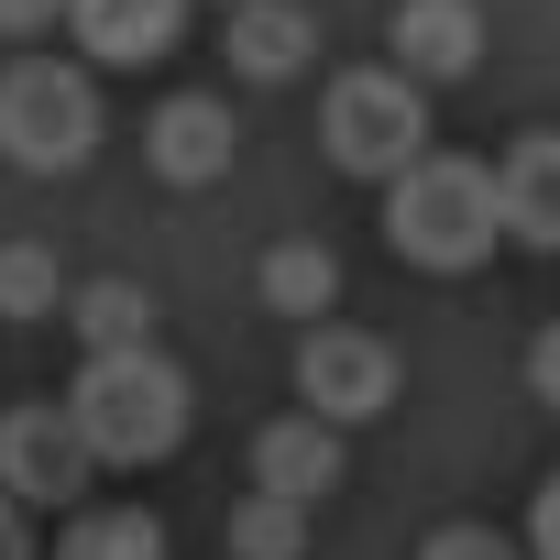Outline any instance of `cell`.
<instances>
[{
    "mask_svg": "<svg viewBox=\"0 0 560 560\" xmlns=\"http://www.w3.org/2000/svg\"><path fill=\"white\" fill-rule=\"evenodd\" d=\"M527 396H538V407H560V319L527 341Z\"/></svg>",
    "mask_w": 560,
    "mask_h": 560,
    "instance_id": "19",
    "label": "cell"
},
{
    "mask_svg": "<svg viewBox=\"0 0 560 560\" xmlns=\"http://www.w3.org/2000/svg\"><path fill=\"white\" fill-rule=\"evenodd\" d=\"M385 45H396V78L440 89V78H472V56H483V12H472V0H396Z\"/></svg>",
    "mask_w": 560,
    "mask_h": 560,
    "instance_id": "8",
    "label": "cell"
},
{
    "mask_svg": "<svg viewBox=\"0 0 560 560\" xmlns=\"http://www.w3.org/2000/svg\"><path fill=\"white\" fill-rule=\"evenodd\" d=\"M308 56H319V23L298 12V0H242V12H231V67L253 89H287Z\"/></svg>",
    "mask_w": 560,
    "mask_h": 560,
    "instance_id": "12",
    "label": "cell"
},
{
    "mask_svg": "<svg viewBox=\"0 0 560 560\" xmlns=\"http://www.w3.org/2000/svg\"><path fill=\"white\" fill-rule=\"evenodd\" d=\"M89 483H100V462H89V440H78V418L56 407V396H34V407H12L0 418V494H12L23 516L34 505H89Z\"/></svg>",
    "mask_w": 560,
    "mask_h": 560,
    "instance_id": "5",
    "label": "cell"
},
{
    "mask_svg": "<svg viewBox=\"0 0 560 560\" xmlns=\"http://www.w3.org/2000/svg\"><path fill=\"white\" fill-rule=\"evenodd\" d=\"M319 143H330L341 176L396 187V176L429 154V89L396 78V67H352V78H330V100H319Z\"/></svg>",
    "mask_w": 560,
    "mask_h": 560,
    "instance_id": "4",
    "label": "cell"
},
{
    "mask_svg": "<svg viewBox=\"0 0 560 560\" xmlns=\"http://www.w3.org/2000/svg\"><path fill=\"white\" fill-rule=\"evenodd\" d=\"M56 12H67V0H0V34H12V45H23V34H45Z\"/></svg>",
    "mask_w": 560,
    "mask_h": 560,
    "instance_id": "21",
    "label": "cell"
},
{
    "mask_svg": "<svg viewBox=\"0 0 560 560\" xmlns=\"http://www.w3.org/2000/svg\"><path fill=\"white\" fill-rule=\"evenodd\" d=\"M56 560H165V527L143 505H78L56 527Z\"/></svg>",
    "mask_w": 560,
    "mask_h": 560,
    "instance_id": "15",
    "label": "cell"
},
{
    "mask_svg": "<svg viewBox=\"0 0 560 560\" xmlns=\"http://www.w3.org/2000/svg\"><path fill=\"white\" fill-rule=\"evenodd\" d=\"M56 407L78 418V440H89L100 472H143V462H165V451L187 440L198 385H187V363H165V352H100V363H78V385H67Z\"/></svg>",
    "mask_w": 560,
    "mask_h": 560,
    "instance_id": "1",
    "label": "cell"
},
{
    "mask_svg": "<svg viewBox=\"0 0 560 560\" xmlns=\"http://www.w3.org/2000/svg\"><path fill=\"white\" fill-rule=\"evenodd\" d=\"M231 12H242V0H231Z\"/></svg>",
    "mask_w": 560,
    "mask_h": 560,
    "instance_id": "23",
    "label": "cell"
},
{
    "mask_svg": "<svg viewBox=\"0 0 560 560\" xmlns=\"http://www.w3.org/2000/svg\"><path fill=\"white\" fill-rule=\"evenodd\" d=\"M0 560H34V516H23L12 494H0Z\"/></svg>",
    "mask_w": 560,
    "mask_h": 560,
    "instance_id": "22",
    "label": "cell"
},
{
    "mask_svg": "<svg viewBox=\"0 0 560 560\" xmlns=\"http://www.w3.org/2000/svg\"><path fill=\"white\" fill-rule=\"evenodd\" d=\"M527 560H560V472H549L538 505H527Z\"/></svg>",
    "mask_w": 560,
    "mask_h": 560,
    "instance_id": "20",
    "label": "cell"
},
{
    "mask_svg": "<svg viewBox=\"0 0 560 560\" xmlns=\"http://www.w3.org/2000/svg\"><path fill=\"white\" fill-rule=\"evenodd\" d=\"M505 209H494V165L472 154H418L396 187H385V242L396 264H429V275H472L494 253Z\"/></svg>",
    "mask_w": 560,
    "mask_h": 560,
    "instance_id": "2",
    "label": "cell"
},
{
    "mask_svg": "<svg viewBox=\"0 0 560 560\" xmlns=\"http://www.w3.org/2000/svg\"><path fill=\"white\" fill-rule=\"evenodd\" d=\"M418 560H527V538H505V527H483V516H451V527L418 538Z\"/></svg>",
    "mask_w": 560,
    "mask_h": 560,
    "instance_id": "18",
    "label": "cell"
},
{
    "mask_svg": "<svg viewBox=\"0 0 560 560\" xmlns=\"http://www.w3.org/2000/svg\"><path fill=\"white\" fill-rule=\"evenodd\" d=\"M494 209L527 253H560V132H527L505 165H494Z\"/></svg>",
    "mask_w": 560,
    "mask_h": 560,
    "instance_id": "11",
    "label": "cell"
},
{
    "mask_svg": "<svg viewBox=\"0 0 560 560\" xmlns=\"http://www.w3.org/2000/svg\"><path fill=\"white\" fill-rule=\"evenodd\" d=\"M67 34L100 67H154L187 45V0H67Z\"/></svg>",
    "mask_w": 560,
    "mask_h": 560,
    "instance_id": "9",
    "label": "cell"
},
{
    "mask_svg": "<svg viewBox=\"0 0 560 560\" xmlns=\"http://www.w3.org/2000/svg\"><path fill=\"white\" fill-rule=\"evenodd\" d=\"M341 483V429H319L308 407L298 418H275L264 440H253V494H287V505H319Z\"/></svg>",
    "mask_w": 560,
    "mask_h": 560,
    "instance_id": "10",
    "label": "cell"
},
{
    "mask_svg": "<svg viewBox=\"0 0 560 560\" xmlns=\"http://www.w3.org/2000/svg\"><path fill=\"white\" fill-rule=\"evenodd\" d=\"M298 396H308L319 429H363V418L396 407V352H385L374 330L319 319V330H298Z\"/></svg>",
    "mask_w": 560,
    "mask_h": 560,
    "instance_id": "6",
    "label": "cell"
},
{
    "mask_svg": "<svg viewBox=\"0 0 560 560\" xmlns=\"http://www.w3.org/2000/svg\"><path fill=\"white\" fill-rule=\"evenodd\" d=\"M264 308L298 319V330H319V308H341V253L330 242H275L264 253Z\"/></svg>",
    "mask_w": 560,
    "mask_h": 560,
    "instance_id": "13",
    "label": "cell"
},
{
    "mask_svg": "<svg viewBox=\"0 0 560 560\" xmlns=\"http://www.w3.org/2000/svg\"><path fill=\"white\" fill-rule=\"evenodd\" d=\"M0 154L23 176H67L100 154V78L67 56H12L0 67Z\"/></svg>",
    "mask_w": 560,
    "mask_h": 560,
    "instance_id": "3",
    "label": "cell"
},
{
    "mask_svg": "<svg viewBox=\"0 0 560 560\" xmlns=\"http://www.w3.org/2000/svg\"><path fill=\"white\" fill-rule=\"evenodd\" d=\"M67 264L45 242H0V319H67Z\"/></svg>",
    "mask_w": 560,
    "mask_h": 560,
    "instance_id": "16",
    "label": "cell"
},
{
    "mask_svg": "<svg viewBox=\"0 0 560 560\" xmlns=\"http://www.w3.org/2000/svg\"><path fill=\"white\" fill-rule=\"evenodd\" d=\"M220 538H231V560H308V505H287V494H242Z\"/></svg>",
    "mask_w": 560,
    "mask_h": 560,
    "instance_id": "17",
    "label": "cell"
},
{
    "mask_svg": "<svg viewBox=\"0 0 560 560\" xmlns=\"http://www.w3.org/2000/svg\"><path fill=\"white\" fill-rule=\"evenodd\" d=\"M143 154H154V176H165V187H209V176H231V154H242V121H231V100H209V89H176V100L143 121Z\"/></svg>",
    "mask_w": 560,
    "mask_h": 560,
    "instance_id": "7",
    "label": "cell"
},
{
    "mask_svg": "<svg viewBox=\"0 0 560 560\" xmlns=\"http://www.w3.org/2000/svg\"><path fill=\"white\" fill-rule=\"evenodd\" d=\"M67 319H78L89 363H100V352H154V298L132 287V275H89V287L67 298Z\"/></svg>",
    "mask_w": 560,
    "mask_h": 560,
    "instance_id": "14",
    "label": "cell"
}]
</instances>
